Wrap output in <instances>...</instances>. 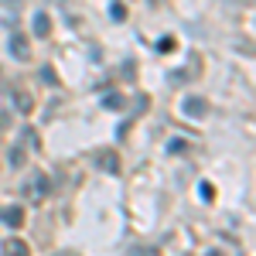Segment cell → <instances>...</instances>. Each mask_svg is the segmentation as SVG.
I'll list each match as a JSON object with an SVG mask.
<instances>
[{
  "mask_svg": "<svg viewBox=\"0 0 256 256\" xmlns=\"http://www.w3.org/2000/svg\"><path fill=\"white\" fill-rule=\"evenodd\" d=\"M208 110H212V106H208V99H205V96H184V102H181V113L192 116V120H205V116H208Z\"/></svg>",
  "mask_w": 256,
  "mask_h": 256,
  "instance_id": "6da1fadb",
  "label": "cell"
},
{
  "mask_svg": "<svg viewBox=\"0 0 256 256\" xmlns=\"http://www.w3.org/2000/svg\"><path fill=\"white\" fill-rule=\"evenodd\" d=\"M48 184H52V181H48V174L34 171V174H31V184L24 188V195L31 198V202H44V195H48Z\"/></svg>",
  "mask_w": 256,
  "mask_h": 256,
  "instance_id": "7a4b0ae2",
  "label": "cell"
},
{
  "mask_svg": "<svg viewBox=\"0 0 256 256\" xmlns=\"http://www.w3.org/2000/svg\"><path fill=\"white\" fill-rule=\"evenodd\" d=\"M0 222L10 226V229H20V226H24V208H20V205H7V208H0Z\"/></svg>",
  "mask_w": 256,
  "mask_h": 256,
  "instance_id": "3957f363",
  "label": "cell"
},
{
  "mask_svg": "<svg viewBox=\"0 0 256 256\" xmlns=\"http://www.w3.org/2000/svg\"><path fill=\"white\" fill-rule=\"evenodd\" d=\"M10 55L14 58H31V44H28V38L24 34H10Z\"/></svg>",
  "mask_w": 256,
  "mask_h": 256,
  "instance_id": "277c9868",
  "label": "cell"
},
{
  "mask_svg": "<svg viewBox=\"0 0 256 256\" xmlns=\"http://www.w3.org/2000/svg\"><path fill=\"white\" fill-rule=\"evenodd\" d=\"M96 164L106 171V174H120V158H116V150H102L96 158Z\"/></svg>",
  "mask_w": 256,
  "mask_h": 256,
  "instance_id": "5b68a950",
  "label": "cell"
},
{
  "mask_svg": "<svg viewBox=\"0 0 256 256\" xmlns=\"http://www.w3.org/2000/svg\"><path fill=\"white\" fill-rule=\"evenodd\" d=\"M48 31H52V18L48 14H34V34L38 38H48Z\"/></svg>",
  "mask_w": 256,
  "mask_h": 256,
  "instance_id": "8992f818",
  "label": "cell"
},
{
  "mask_svg": "<svg viewBox=\"0 0 256 256\" xmlns=\"http://www.w3.org/2000/svg\"><path fill=\"white\" fill-rule=\"evenodd\" d=\"M14 106H18L20 113H31V110H34V99H31V92H14Z\"/></svg>",
  "mask_w": 256,
  "mask_h": 256,
  "instance_id": "52a82bcc",
  "label": "cell"
},
{
  "mask_svg": "<svg viewBox=\"0 0 256 256\" xmlns=\"http://www.w3.org/2000/svg\"><path fill=\"white\" fill-rule=\"evenodd\" d=\"M0 250H4V253H28V242H24V239H4Z\"/></svg>",
  "mask_w": 256,
  "mask_h": 256,
  "instance_id": "ba28073f",
  "label": "cell"
},
{
  "mask_svg": "<svg viewBox=\"0 0 256 256\" xmlns=\"http://www.w3.org/2000/svg\"><path fill=\"white\" fill-rule=\"evenodd\" d=\"M123 102H126V99L120 96V92H110V96H102V106H106V110H123Z\"/></svg>",
  "mask_w": 256,
  "mask_h": 256,
  "instance_id": "9c48e42d",
  "label": "cell"
},
{
  "mask_svg": "<svg viewBox=\"0 0 256 256\" xmlns=\"http://www.w3.org/2000/svg\"><path fill=\"white\" fill-rule=\"evenodd\" d=\"M188 147H192V144H188V140H184V137H174V140H171V144H168V154H184Z\"/></svg>",
  "mask_w": 256,
  "mask_h": 256,
  "instance_id": "30bf717a",
  "label": "cell"
},
{
  "mask_svg": "<svg viewBox=\"0 0 256 256\" xmlns=\"http://www.w3.org/2000/svg\"><path fill=\"white\" fill-rule=\"evenodd\" d=\"M20 140H28V147H34V150L41 147V144H38V134H34L31 126H24V134H20Z\"/></svg>",
  "mask_w": 256,
  "mask_h": 256,
  "instance_id": "8fae6325",
  "label": "cell"
},
{
  "mask_svg": "<svg viewBox=\"0 0 256 256\" xmlns=\"http://www.w3.org/2000/svg\"><path fill=\"white\" fill-rule=\"evenodd\" d=\"M198 195L205 198V202H212V195H216V192H212V184H208V181H202V184H198Z\"/></svg>",
  "mask_w": 256,
  "mask_h": 256,
  "instance_id": "7c38bea8",
  "label": "cell"
},
{
  "mask_svg": "<svg viewBox=\"0 0 256 256\" xmlns=\"http://www.w3.org/2000/svg\"><path fill=\"white\" fill-rule=\"evenodd\" d=\"M110 14H113V20H123V18H126V7H123V4H120V0H116V4H113V10H110Z\"/></svg>",
  "mask_w": 256,
  "mask_h": 256,
  "instance_id": "4fadbf2b",
  "label": "cell"
},
{
  "mask_svg": "<svg viewBox=\"0 0 256 256\" xmlns=\"http://www.w3.org/2000/svg\"><path fill=\"white\" fill-rule=\"evenodd\" d=\"M41 79H44V82H52V86H58V76H55L52 68H41Z\"/></svg>",
  "mask_w": 256,
  "mask_h": 256,
  "instance_id": "5bb4252c",
  "label": "cell"
},
{
  "mask_svg": "<svg viewBox=\"0 0 256 256\" xmlns=\"http://www.w3.org/2000/svg\"><path fill=\"white\" fill-rule=\"evenodd\" d=\"M171 48H174V41H171V38H164V41H158V52H171Z\"/></svg>",
  "mask_w": 256,
  "mask_h": 256,
  "instance_id": "9a60e30c",
  "label": "cell"
},
{
  "mask_svg": "<svg viewBox=\"0 0 256 256\" xmlns=\"http://www.w3.org/2000/svg\"><path fill=\"white\" fill-rule=\"evenodd\" d=\"M20 160H24V150H20V147H18V150H10V164H20Z\"/></svg>",
  "mask_w": 256,
  "mask_h": 256,
  "instance_id": "2e32d148",
  "label": "cell"
},
{
  "mask_svg": "<svg viewBox=\"0 0 256 256\" xmlns=\"http://www.w3.org/2000/svg\"><path fill=\"white\" fill-rule=\"evenodd\" d=\"M10 126V113H0V130H7Z\"/></svg>",
  "mask_w": 256,
  "mask_h": 256,
  "instance_id": "e0dca14e",
  "label": "cell"
},
{
  "mask_svg": "<svg viewBox=\"0 0 256 256\" xmlns=\"http://www.w3.org/2000/svg\"><path fill=\"white\" fill-rule=\"evenodd\" d=\"M154 4H158V0H154Z\"/></svg>",
  "mask_w": 256,
  "mask_h": 256,
  "instance_id": "ac0fdd59",
  "label": "cell"
}]
</instances>
